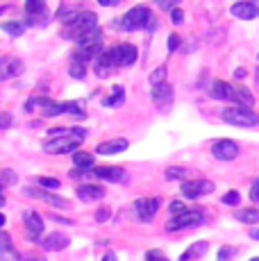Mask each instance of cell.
<instances>
[{
	"label": "cell",
	"mask_w": 259,
	"mask_h": 261,
	"mask_svg": "<svg viewBox=\"0 0 259 261\" xmlns=\"http://www.w3.org/2000/svg\"><path fill=\"white\" fill-rule=\"evenodd\" d=\"M137 62V46L132 43H118V46L105 50L100 57L93 62L98 77H107L114 66H132Z\"/></svg>",
	"instance_id": "6da1fadb"
},
{
	"label": "cell",
	"mask_w": 259,
	"mask_h": 261,
	"mask_svg": "<svg viewBox=\"0 0 259 261\" xmlns=\"http://www.w3.org/2000/svg\"><path fill=\"white\" fill-rule=\"evenodd\" d=\"M87 137V132H84L82 127H71V132L64 134V137H55L50 141L43 143V152L48 154H75L77 152V145L80 141Z\"/></svg>",
	"instance_id": "7a4b0ae2"
},
{
	"label": "cell",
	"mask_w": 259,
	"mask_h": 261,
	"mask_svg": "<svg viewBox=\"0 0 259 261\" xmlns=\"http://www.w3.org/2000/svg\"><path fill=\"white\" fill-rule=\"evenodd\" d=\"M93 30H98V16L93 12H80L71 23L64 25V39H71L77 43L87 34H91Z\"/></svg>",
	"instance_id": "3957f363"
},
{
	"label": "cell",
	"mask_w": 259,
	"mask_h": 261,
	"mask_svg": "<svg viewBox=\"0 0 259 261\" xmlns=\"http://www.w3.org/2000/svg\"><path fill=\"white\" fill-rule=\"evenodd\" d=\"M34 105H39L43 118H55V116H62V114H73V116L84 118V112L80 109L77 102H55V100H48V98H32L28 102V112Z\"/></svg>",
	"instance_id": "277c9868"
},
{
	"label": "cell",
	"mask_w": 259,
	"mask_h": 261,
	"mask_svg": "<svg viewBox=\"0 0 259 261\" xmlns=\"http://www.w3.org/2000/svg\"><path fill=\"white\" fill-rule=\"evenodd\" d=\"M152 25H155L152 9H148L146 5H137L116 23V28L125 30V32H134V30H146V28H152Z\"/></svg>",
	"instance_id": "5b68a950"
},
{
	"label": "cell",
	"mask_w": 259,
	"mask_h": 261,
	"mask_svg": "<svg viewBox=\"0 0 259 261\" xmlns=\"http://www.w3.org/2000/svg\"><path fill=\"white\" fill-rule=\"evenodd\" d=\"M221 118L230 125H237V127H255V125H259V114L248 107H239V105L223 109Z\"/></svg>",
	"instance_id": "8992f818"
},
{
	"label": "cell",
	"mask_w": 259,
	"mask_h": 261,
	"mask_svg": "<svg viewBox=\"0 0 259 261\" xmlns=\"http://www.w3.org/2000/svg\"><path fill=\"white\" fill-rule=\"evenodd\" d=\"M205 223V216H202L198 209H187L182 216H175L166 223L168 232H177V229H189V227H200Z\"/></svg>",
	"instance_id": "52a82bcc"
},
{
	"label": "cell",
	"mask_w": 259,
	"mask_h": 261,
	"mask_svg": "<svg viewBox=\"0 0 259 261\" xmlns=\"http://www.w3.org/2000/svg\"><path fill=\"white\" fill-rule=\"evenodd\" d=\"M212 154L218 162H232L239 154V145L234 143L232 139H221V141H216L212 145Z\"/></svg>",
	"instance_id": "ba28073f"
},
{
	"label": "cell",
	"mask_w": 259,
	"mask_h": 261,
	"mask_svg": "<svg viewBox=\"0 0 259 261\" xmlns=\"http://www.w3.org/2000/svg\"><path fill=\"white\" fill-rule=\"evenodd\" d=\"M23 223H25V229H28V237L30 241H41V234H43V218L39 216V212L34 209H28L23 214Z\"/></svg>",
	"instance_id": "9c48e42d"
},
{
	"label": "cell",
	"mask_w": 259,
	"mask_h": 261,
	"mask_svg": "<svg viewBox=\"0 0 259 261\" xmlns=\"http://www.w3.org/2000/svg\"><path fill=\"white\" fill-rule=\"evenodd\" d=\"M182 195L189 200L198 198V195H207L214 191V182L209 179H193V182H182Z\"/></svg>",
	"instance_id": "30bf717a"
},
{
	"label": "cell",
	"mask_w": 259,
	"mask_h": 261,
	"mask_svg": "<svg viewBox=\"0 0 259 261\" xmlns=\"http://www.w3.org/2000/svg\"><path fill=\"white\" fill-rule=\"evenodd\" d=\"M159 204H162L159 202V198H139L137 202H134V209H137V214H139V220L150 223V220L155 218Z\"/></svg>",
	"instance_id": "8fae6325"
},
{
	"label": "cell",
	"mask_w": 259,
	"mask_h": 261,
	"mask_svg": "<svg viewBox=\"0 0 259 261\" xmlns=\"http://www.w3.org/2000/svg\"><path fill=\"white\" fill-rule=\"evenodd\" d=\"M25 195H30V198H37V200H43L46 204H50V207H59V209H68L71 204H68V200L59 198V195L50 193V191H43V189H25L23 191Z\"/></svg>",
	"instance_id": "7c38bea8"
},
{
	"label": "cell",
	"mask_w": 259,
	"mask_h": 261,
	"mask_svg": "<svg viewBox=\"0 0 259 261\" xmlns=\"http://www.w3.org/2000/svg\"><path fill=\"white\" fill-rule=\"evenodd\" d=\"M23 73V62L16 57H3L0 59V82L9 77H18Z\"/></svg>",
	"instance_id": "4fadbf2b"
},
{
	"label": "cell",
	"mask_w": 259,
	"mask_h": 261,
	"mask_svg": "<svg viewBox=\"0 0 259 261\" xmlns=\"http://www.w3.org/2000/svg\"><path fill=\"white\" fill-rule=\"evenodd\" d=\"M68 243H71V239L62 232L46 234V237H41V241H39V245H41L43 250H50V252H55V250H66Z\"/></svg>",
	"instance_id": "5bb4252c"
},
{
	"label": "cell",
	"mask_w": 259,
	"mask_h": 261,
	"mask_svg": "<svg viewBox=\"0 0 259 261\" xmlns=\"http://www.w3.org/2000/svg\"><path fill=\"white\" fill-rule=\"evenodd\" d=\"M152 102L157 105L159 109H168L173 105V87L171 84H159V87H152Z\"/></svg>",
	"instance_id": "9a60e30c"
},
{
	"label": "cell",
	"mask_w": 259,
	"mask_h": 261,
	"mask_svg": "<svg viewBox=\"0 0 259 261\" xmlns=\"http://www.w3.org/2000/svg\"><path fill=\"white\" fill-rule=\"evenodd\" d=\"M93 175L96 177L105 179V182H125L127 179V170L125 168H116V166H107V168H93Z\"/></svg>",
	"instance_id": "2e32d148"
},
{
	"label": "cell",
	"mask_w": 259,
	"mask_h": 261,
	"mask_svg": "<svg viewBox=\"0 0 259 261\" xmlns=\"http://www.w3.org/2000/svg\"><path fill=\"white\" fill-rule=\"evenodd\" d=\"M232 16L241 18V21H252L255 16H259V5L255 3H237L230 7Z\"/></svg>",
	"instance_id": "e0dca14e"
},
{
	"label": "cell",
	"mask_w": 259,
	"mask_h": 261,
	"mask_svg": "<svg viewBox=\"0 0 259 261\" xmlns=\"http://www.w3.org/2000/svg\"><path fill=\"white\" fill-rule=\"evenodd\" d=\"M0 261H21V254L16 252L9 234L0 232Z\"/></svg>",
	"instance_id": "ac0fdd59"
},
{
	"label": "cell",
	"mask_w": 259,
	"mask_h": 261,
	"mask_svg": "<svg viewBox=\"0 0 259 261\" xmlns=\"http://www.w3.org/2000/svg\"><path fill=\"white\" fill-rule=\"evenodd\" d=\"M127 145L130 143L125 141V139H112V141H102L96 148V152L98 154H118V152H125Z\"/></svg>",
	"instance_id": "d6986e66"
},
{
	"label": "cell",
	"mask_w": 259,
	"mask_h": 261,
	"mask_svg": "<svg viewBox=\"0 0 259 261\" xmlns=\"http://www.w3.org/2000/svg\"><path fill=\"white\" fill-rule=\"evenodd\" d=\"M77 198L84 202H91V200H102L105 198V189L96 187V184H82L77 187Z\"/></svg>",
	"instance_id": "ffe728a7"
},
{
	"label": "cell",
	"mask_w": 259,
	"mask_h": 261,
	"mask_svg": "<svg viewBox=\"0 0 259 261\" xmlns=\"http://www.w3.org/2000/svg\"><path fill=\"white\" fill-rule=\"evenodd\" d=\"M212 98L216 100H234V87L230 82H223V80H216L212 84Z\"/></svg>",
	"instance_id": "44dd1931"
},
{
	"label": "cell",
	"mask_w": 259,
	"mask_h": 261,
	"mask_svg": "<svg viewBox=\"0 0 259 261\" xmlns=\"http://www.w3.org/2000/svg\"><path fill=\"white\" fill-rule=\"evenodd\" d=\"M207 250H209V243H207V241H196V243L189 245V248L180 254V261H191V259L200 257V254H205Z\"/></svg>",
	"instance_id": "7402d4cb"
},
{
	"label": "cell",
	"mask_w": 259,
	"mask_h": 261,
	"mask_svg": "<svg viewBox=\"0 0 259 261\" xmlns=\"http://www.w3.org/2000/svg\"><path fill=\"white\" fill-rule=\"evenodd\" d=\"M234 102H239V107L250 109L252 105H255V95H252L250 89H246V87H234Z\"/></svg>",
	"instance_id": "603a6c76"
},
{
	"label": "cell",
	"mask_w": 259,
	"mask_h": 261,
	"mask_svg": "<svg viewBox=\"0 0 259 261\" xmlns=\"http://www.w3.org/2000/svg\"><path fill=\"white\" fill-rule=\"evenodd\" d=\"M73 164H75L77 170H93V154L77 150V152L73 154Z\"/></svg>",
	"instance_id": "cb8c5ba5"
},
{
	"label": "cell",
	"mask_w": 259,
	"mask_h": 261,
	"mask_svg": "<svg viewBox=\"0 0 259 261\" xmlns=\"http://www.w3.org/2000/svg\"><path fill=\"white\" fill-rule=\"evenodd\" d=\"M234 218L243 225H257L259 223V209H239Z\"/></svg>",
	"instance_id": "d4e9b609"
},
{
	"label": "cell",
	"mask_w": 259,
	"mask_h": 261,
	"mask_svg": "<svg viewBox=\"0 0 259 261\" xmlns=\"http://www.w3.org/2000/svg\"><path fill=\"white\" fill-rule=\"evenodd\" d=\"M123 100H125V91H123V87H114V93L109 95V98L102 100L105 107H118V105H123Z\"/></svg>",
	"instance_id": "484cf974"
},
{
	"label": "cell",
	"mask_w": 259,
	"mask_h": 261,
	"mask_svg": "<svg viewBox=\"0 0 259 261\" xmlns=\"http://www.w3.org/2000/svg\"><path fill=\"white\" fill-rule=\"evenodd\" d=\"M166 73H168L166 66H157L155 71L150 73V84H152V87H159V84L166 82Z\"/></svg>",
	"instance_id": "4316f807"
},
{
	"label": "cell",
	"mask_w": 259,
	"mask_h": 261,
	"mask_svg": "<svg viewBox=\"0 0 259 261\" xmlns=\"http://www.w3.org/2000/svg\"><path fill=\"white\" fill-rule=\"evenodd\" d=\"M3 32L12 34V37H21L25 32V25L23 23H3Z\"/></svg>",
	"instance_id": "83f0119b"
},
{
	"label": "cell",
	"mask_w": 259,
	"mask_h": 261,
	"mask_svg": "<svg viewBox=\"0 0 259 261\" xmlns=\"http://www.w3.org/2000/svg\"><path fill=\"white\" fill-rule=\"evenodd\" d=\"M84 75H87V64L75 62V59H73V64H71V77H75V80H84Z\"/></svg>",
	"instance_id": "f1b7e54d"
},
{
	"label": "cell",
	"mask_w": 259,
	"mask_h": 261,
	"mask_svg": "<svg viewBox=\"0 0 259 261\" xmlns=\"http://www.w3.org/2000/svg\"><path fill=\"white\" fill-rule=\"evenodd\" d=\"M184 175H187V170H184L182 166H171V168H166V179H168V182L184 179Z\"/></svg>",
	"instance_id": "f546056e"
},
{
	"label": "cell",
	"mask_w": 259,
	"mask_h": 261,
	"mask_svg": "<svg viewBox=\"0 0 259 261\" xmlns=\"http://www.w3.org/2000/svg\"><path fill=\"white\" fill-rule=\"evenodd\" d=\"M221 202L227 204V207H234V204L241 202V193H239V191H227V193L221 198Z\"/></svg>",
	"instance_id": "4dcf8cb0"
},
{
	"label": "cell",
	"mask_w": 259,
	"mask_h": 261,
	"mask_svg": "<svg viewBox=\"0 0 259 261\" xmlns=\"http://www.w3.org/2000/svg\"><path fill=\"white\" fill-rule=\"evenodd\" d=\"M37 187L43 189V191L59 189V179H55V177H39V179H37Z\"/></svg>",
	"instance_id": "1f68e13d"
},
{
	"label": "cell",
	"mask_w": 259,
	"mask_h": 261,
	"mask_svg": "<svg viewBox=\"0 0 259 261\" xmlns=\"http://www.w3.org/2000/svg\"><path fill=\"white\" fill-rule=\"evenodd\" d=\"M43 9H46V5L41 3V0H28L25 3V12L32 16V14H41Z\"/></svg>",
	"instance_id": "d6a6232c"
},
{
	"label": "cell",
	"mask_w": 259,
	"mask_h": 261,
	"mask_svg": "<svg viewBox=\"0 0 259 261\" xmlns=\"http://www.w3.org/2000/svg\"><path fill=\"white\" fill-rule=\"evenodd\" d=\"M0 182L7 184V187H14V184H16V173H14V170H3V173H0Z\"/></svg>",
	"instance_id": "836d02e7"
},
{
	"label": "cell",
	"mask_w": 259,
	"mask_h": 261,
	"mask_svg": "<svg viewBox=\"0 0 259 261\" xmlns=\"http://www.w3.org/2000/svg\"><path fill=\"white\" fill-rule=\"evenodd\" d=\"M232 257H234V248H230V245H223L218 250V261H230Z\"/></svg>",
	"instance_id": "e575fe53"
},
{
	"label": "cell",
	"mask_w": 259,
	"mask_h": 261,
	"mask_svg": "<svg viewBox=\"0 0 259 261\" xmlns=\"http://www.w3.org/2000/svg\"><path fill=\"white\" fill-rule=\"evenodd\" d=\"M168 212H171L173 218H175V216H182L184 212H187V207H184V202H171L168 204Z\"/></svg>",
	"instance_id": "d590c367"
},
{
	"label": "cell",
	"mask_w": 259,
	"mask_h": 261,
	"mask_svg": "<svg viewBox=\"0 0 259 261\" xmlns=\"http://www.w3.org/2000/svg\"><path fill=\"white\" fill-rule=\"evenodd\" d=\"M146 261H168V259H166V254H162L159 250H148Z\"/></svg>",
	"instance_id": "8d00e7d4"
},
{
	"label": "cell",
	"mask_w": 259,
	"mask_h": 261,
	"mask_svg": "<svg viewBox=\"0 0 259 261\" xmlns=\"http://www.w3.org/2000/svg\"><path fill=\"white\" fill-rule=\"evenodd\" d=\"M180 34H171V37H168V50H171V53H175L177 48H180Z\"/></svg>",
	"instance_id": "74e56055"
},
{
	"label": "cell",
	"mask_w": 259,
	"mask_h": 261,
	"mask_svg": "<svg viewBox=\"0 0 259 261\" xmlns=\"http://www.w3.org/2000/svg\"><path fill=\"white\" fill-rule=\"evenodd\" d=\"M171 21L173 23H175V25H180L182 21H184V12H182V9H173V12H171Z\"/></svg>",
	"instance_id": "f35d334b"
},
{
	"label": "cell",
	"mask_w": 259,
	"mask_h": 261,
	"mask_svg": "<svg viewBox=\"0 0 259 261\" xmlns=\"http://www.w3.org/2000/svg\"><path fill=\"white\" fill-rule=\"evenodd\" d=\"M21 261H46V257H41V254H34V252H23L21 254Z\"/></svg>",
	"instance_id": "ab89813d"
},
{
	"label": "cell",
	"mask_w": 259,
	"mask_h": 261,
	"mask_svg": "<svg viewBox=\"0 0 259 261\" xmlns=\"http://www.w3.org/2000/svg\"><path fill=\"white\" fill-rule=\"evenodd\" d=\"M109 216H112V212H109L107 207H102V209H98L96 220H98V223H105V220H109Z\"/></svg>",
	"instance_id": "60d3db41"
},
{
	"label": "cell",
	"mask_w": 259,
	"mask_h": 261,
	"mask_svg": "<svg viewBox=\"0 0 259 261\" xmlns=\"http://www.w3.org/2000/svg\"><path fill=\"white\" fill-rule=\"evenodd\" d=\"M250 200L259 202V179H255V184H252V189H250Z\"/></svg>",
	"instance_id": "b9f144b4"
},
{
	"label": "cell",
	"mask_w": 259,
	"mask_h": 261,
	"mask_svg": "<svg viewBox=\"0 0 259 261\" xmlns=\"http://www.w3.org/2000/svg\"><path fill=\"white\" fill-rule=\"evenodd\" d=\"M159 7H162V9H171V7H175V3H168V0H159Z\"/></svg>",
	"instance_id": "7bdbcfd3"
},
{
	"label": "cell",
	"mask_w": 259,
	"mask_h": 261,
	"mask_svg": "<svg viewBox=\"0 0 259 261\" xmlns=\"http://www.w3.org/2000/svg\"><path fill=\"white\" fill-rule=\"evenodd\" d=\"M9 120H12V118H9L7 114H0V129H3L5 125H9Z\"/></svg>",
	"instance_id": "ee69618b"
},
{
	"label": "cell",
	"mask_w": 259,
	"mask_h": 261,
	"mask_svg": "<svg viewBox=\"0 0 259 261\" xmlns=\"http://www.w3.org/2000/svg\"><path fill=\"white\" fill-rule=\"evenodd\" d=\"M100 5H102V7H109V5L114 7V5H118V0H100Z\"/></svg>",
	"instance_id": "f6af8a7d"
},
{
	"label": "cell",
	"mask_w": 259,
	"mask_h": 261,
	"mask_svg": "<svg viewBox=\"0 0 259 261\" xmlns=\"http://www.w3.org/2000/svg\"><path fill=\"white\" fill-rule=\"evenodd\" d=\"M102 261H118V259H116V254H114V252H107L102 257Z\"/></svg>",
	"instance_id": "bcb514c9"
},
{
	"label": "cell",
	"mask_w": 259,
	"mask_h": 261,
	"mask_svg": "<svg viewBox=\"0 0 259 261\" xmlns=\"http://www.w3.org/2000/svg\"><path fill=\"white\" fill-rule=\"evenodd\" d=\"M234 77H246V71H243V68H237V71H234Z\"/></svg>",
	"instance_id": "7dc6e473"
},
{
	"label": "cell",
	"mask_w": 259,
	"mask_h": 261,
	"mask_svg": "<svg viewBox=\"0 0 259 261\" xmlns=\"http://www.w3.org/2000/svg\"><path fill=\"white\" fill-rule=\"evenodd\" d=\"M250 237L255 239V241H259V229H252V232H250Z\"/></svg>",
	"instance_id": "c3c4849f"
},
{
	"label": "cell",
	"mask_w": 259,
	"mask_h": 261,
	"mask_svg": "<svg viewBox=\"0 0 259 261\" xmlns=\"http://www.w3.org/2000/svg\"><path fill=\"white\" fill-rule=\"evenodd\" d=\"M5 223H7V218H5V214H0V227H3Z\"/></svg>",
	"instance_id": "681fc988"
},
{
	"label": "cell",
	"mask_w": 259,
	"mask_h": 261,
	"mask_svg": "<svg viewBox=\"0 0 259 261\" xmlns=\"http://www.w3.org/2000/svg\"><path fill=\"white\" fill-rule=\"evenodd\" d=\"M3 204H5V195H0V207H3Z\"/></svg>",
	"instance_id": "f907efd6"
},
{
	"label": "cell",
	"mask_w": 259,
	"mask_h": 261,
	"mask_svg": "<svg viewBox=\"0 0 259 261\" xmlns=\"http://www.w3.org/2000/svg\"><path fill=\"white\" fill-rule=\"evenodd\" d=\"M5 9H7V7H0V16H3V14H5Z\"/></svg>",
	"instance_id": "816d5d0a"
},
{
	"label": "cell",
	"mask_w": 259,
	"mask_h": 261,
	"mask_svg": "<svg viewBox=\"0 0 259 261\" xmlns=\"http://www.w3.org/2000/svg\"><path fill=\"white\" fill-rule=\"evenodd\" d=\"M250 261H259V257H252V259H250Z\"/></svg>",
	"instance_id": "f5cc1de1"
},
{
	"label": "cell",
	"mask_w": 259,
	"mask_h": 261,
	"mask_svg": "<svg viewBox=\"0 0 259 261\" xmlns=\"http://www.w3.org/2000/svg\"><path fill=\"white\" fill-rule=\"evenodd\" d=\"M0 187H3V182H0Z\"/></svg>",
	"instance_id": "db71d44e"
}]
</instances>
